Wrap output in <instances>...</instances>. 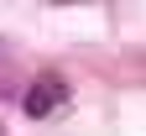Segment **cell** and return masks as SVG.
<instances>
[{
    "label": "cell",
    "instance_id": "6da1fadb",
    "mask_svg": "<svg viewBox=\"0 0 146 136\" xmlns=\"http://www.w3.org/2000/svg\"><path fill=\"white\" fill-rule=\"evenodd\" d=\"M63 100H68V84L47 73V79H36V84L26 89V115H31V121H47V115L58 110Z\"/></svg>",
    "mask_w": 146,
    "mask_h": 136
},
{
    "label": "cell",
    "instance_id": "7a4b0ae2",
    "mask_svg": "<svg viewBox=\"0 0 146 136\" xmlns=\"http://www.w3.org/2000/svg\"><path fill=\"white\" fill-rule=\"evenodd\" d=\"M58 5H73V0H58Z\"/></svg>",
    "mask_w": 146,
    "mask_h": 136
}]
</instances>
